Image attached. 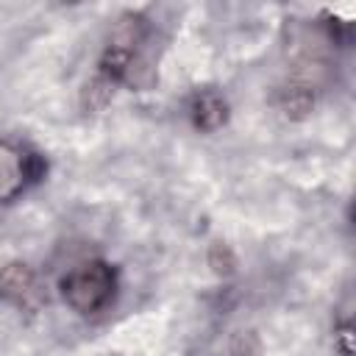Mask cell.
<instances>
[{
	"instance_id": "cell-3",
	"label": "cell",
	"mask_w": 356,
	"mask_h": 356,
	"mask_svg": "<svg viewBox=\"0 0 356 356\" xmlns=\"http://www.w3.org/2000/svg\"><path fill=\"white\" fill-rule=\"evenodd\" d=\"M0 298L8 300V303H17V306H36L39 303V286H36V273L22 264V261H14V264H6L0 270Z\"/></svg>"
},
{
	"instance_id": "cell-5",
	"label": "cell",
	"mask_w": 356,
	"mask_h": 356,
	"mask_svg": "<svg viewBox=\"0 0 356 356\" xmlns=\"http://www.w3.org/2000/svg\"><path fill=\"white\" fill-rule=\"evenodd\" d=\"M312 106H314V97L309 95L306 86H292V89L284 95V103H281V108H284L289 117H303L306 111H312Z\"/></svg>"
},
{
	"instance_id": "cell-2",
	"label": "cell",
	"mask_w": 356,
	"mask_h": 356,
	"mask_svg": "<svg viewBox=\"0 0 356 356\" xmlns=\"http://www.w3.org/2000/svg\"><path fill=\"white\" fill-rule=\"evenodd\" d=\"M39 159L28 156L25 150L0 142V200H11L25 189L28 181L39 175Z\"/></svg>"
},
{
	"instance_id": "cell-6",
	"label": "cell",
	"mask_w": 356,
	"mask_h": 356,
	"mask_svg": "<svg viewBox=\"0 0 356 356\" xmlns=\"http://www.w3.org/2000/svg\"><path fill=\"white\" fill-rule=\"evenodd\" d=\"M211 267H214L217 273H231L234 259H231V253H228L225 245H214V248H211Z\"/></svg>"
},
{
	"instance_id": "cell-1",
	"label": "cell",
	"mask_w": 356,
	"mask_h": 356,
	"mask_svg": "<svg viewBox=\"0 0 356 356\" xmlns=\"http://www.w3.org/2000/svg\"><path fill=\"white\" fill-rule=\"evenodd\" d=\"M114 270L106 261H86L61 278V298L78 314H97L114 298Z\"/></svg>"
},
{
	"instance_id": "cell-4",
	"label": "cell",
	"mask_w": 356,
	"mask_h": 356,
	"mask_svg": "<svg viewBox=\"0 0 356 356\" xmlns=\"http://www.w3.org/2000/svg\"><path fill=\"white\" fill-rule=\"evenodd\" d=\"M228 117V106L225 100L217 95V92H203L195 97V106H192V120L200 131H214L225 122Z\"/></svg>"
}]
</instances>
